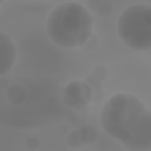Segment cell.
<instances>
[{
    "mask_svg": "<svg viewBox=\"0 0 151 151\" xmlns=\"http://www.w3.org/2000/svg\"><path fill=\"white\" fill-rule=\"evenodd\" d=\"M100 125L107 136L132 151L151 149V112L132 93H116L100 110Z\"/></svg>",
    "mask_w": 151,
    "mask_h": 151,
    "instance_id": "1",
    "label": "cell"
},
{
    "mask_svg": "<svg viewBox=\"0 0 151 151\" xmlns=\"http://www.w3.org/2000/svg\"><path fill=\"white\" fill-rule=\"evenodd\" d=\"M90 11L78 2H64L52 9L46 21V33L53 44L63 48L80 47L92 33Z\"/></svg>",
    "mask_w": 151,
    "mask_h": 151,
    "instance_id": "2",
    "label": "cell"
},
{
    "mask_svg": "<svg viewBox=\"0 0 151 151\" xmlns=\"http://www.w3.org/2000/svg\"><path fill=\"white\" fill-rule=\"evenodd\" d=\"M117 31L120 40L134 51L151 48V6L137 4L129 6L119 15Z\"/></svg>",
    "mask_w": 151,
    "mask_h": 151,
    "instance_id": "3",
    "label": "cell"
},
{
    "mask_svg": "<svg viewBox=\"0 0 151 151\" xmlns=\"http://www.w3.org/2000/svg\"><path fill=\"white\" fill-rule=\"evenodd\" d=\"M63 101L74 111H83L92 103V90L84 80H72L64 87Z\"/></svg>",
    "mask_w": 151,
    "mask_h": 151,
    "instance_id": "4",
    "label": "cell"
},
{
    "mask_svg": "<svg viewBox=\"0 0 151 151\" xmlns=\"http://www.w3.org/2000/svg\"><path fill=\"white\" fill-rule=\"evenodd\" d=\"M17 46L12 37L0 32V77L7 74L17 60Z\"/></svg>",
    "mask_w": 151,
    "mask_h": 151,
    "instance_id": "5",
    "label": "cell"
},
{
    "mask_svg": "<svg viewBox=\"0 0 151 151\" xmlns=\"http://www.w3.org/2000/svg\"><path fill=\"white\" fill-rule=\"evenodd\" d=\"M7 101L12 105H21L27 99V91L22 85H12L6 92Z\"/></svg>",
    "mask_w": 151,
    "mask_h": 151,
    "instance_id": "6",
    "label": "cell"
},
{
    "mask_svg": "<svg viewBox=\"0 0 151 151\" xmlns=\"http://www.w3.org/2000/svg\"><path fill=\"white\" fill-rule=\"evenodd\" d=\"M84 81L87 83L88 86L92 90V101L93 103H99L103 99V93H104L101 81L98 80L97 78H94L92 74L86 76L85 79H84Z\"/></svg>",
    "mask_w": 151,
    "mask_h": 151,
    "instance_id": "7",
    "label": "cell"
},
{
    "mask_svg": "<svg viewBox=\"0 0 151 151\" xmlns=\"http://www.w3.org/2000/svg\"><path fill=\"white\" fill-rule=\"evenodd\" d=\"M80 134L83 137L84 144H93L98 139V131L93 125L86 124L79 129Z\"/></svg>",
    "mask_w": 151,
    "mask_h": 151,
    "instance_id": "8",
    "label": "cell"
},
{
    "mask_svg": "<svg viewBox=\"0 0 151 151\" xmlns=\"http://www.w3.org/2000/svg\"><path fill=\"white\" fill-rule=\"evenodd\" d=\"M66 144L71 149H80L84 145L83 137L79 130H72L66 134Z\"/></svg>",
    "mask_w": 151,
    "mask_h": 151,
    "instance_id": "9",
    "label": "cell"
},
{
    "mask_svg": "<svg viewBox=\"0 0 151 151\" xmlns=\"http://www.w3.org/2000/svg\"><path fill=\"white\" fill-rule=\"evenodd\" d=\"M96 12L101 18H109L113 13V4L110 0H101L100 5Z\"/></svg>",
    "mask_w": 151,
    "mask_h": 151,
    "instance_id": "10",
    "label": "cell"
},
{
    "mask_svg": "<svg viewBox=\"0 0 151 151\" xmlns=\"http://www.w3.org/2000/svg\"><path fill=\"white\" fill-rule=\"evenodd\" d=\"M98 45H99V38H98V35L96 33H91L90 37L85 40V42L80 47L85 52H92V51H94L98 47Z\"/></svg>",
    "mask_w": 151,
    "mask_h": 151,
    "instance_id": "11",
    "label": "cell"
},
{
    "mask_svg": "<svg viewBox=\"0 0 151 151\" xmlns=\"http://www.w3.org/2000/svg\"><path fill=\"white\" fill-rule=\"evenodd\" d=\"M92 76L103 83L104 80H106L109 78L110 71H109V68L105 65H96L92 68Z\"/></svg>",
    "mask_w": 151,
    "mask_h": 151,
    "instance_id": "12",
    "label": "cell"
},
{
    "mask_svg": "<svg viewBox=\"0 0 151 151\" xmlns=\"http://www.w3.org/2000/svg\"><path fill=\"white\" fill-rule=\"evenodd\" d=\"M40 146V143H39V139L34 136H29L25 139V147L28 149V150H37L39 149Z\"/></svg>",
    "mask_w": 151,
    "mask_h": 151,
    "instance_id": "13",
    "label": "cell"
},
{
    "mask_svg": "<svg viewBox=\"0 0 151 151\" xmlns=\"http://www.w3.org/2000/svg\"><path fill=\"white\" fill-rule=\"evenodd\" d=\"M101 0H85V7L88 9V11H92V12H96L100 5Z\"/></svg>",
    "mask_w": 151,
    "mask_h": 151,
    "instance_id": "14",
    "label": "cell"
},
{
    "mask_svg": "<svg viewBox=\"0 0 151 151\" xmlns=\"http://www.w3.org/2000/svg\"><path fill=\"white\" fill-rule=\"evenodd\" d=\"M2 2H5V0H0V5H1Z\"/></svg>",
    "mask_w": 151,
    "mask_h": 151,
    "instance_id": "15",
    "label": "cell"
}]
</instances>
